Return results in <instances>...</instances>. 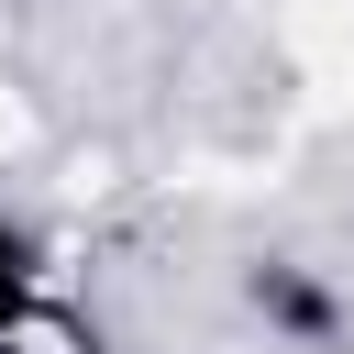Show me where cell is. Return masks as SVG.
I'll return each instance as SVG.
<instances>
[{"mask_svg":"<svg viewBox=\"0 0 354 354\" xmlns=\"http://www.w3.org/2000/svg\"><path fill=\"white\" fill-rule=\"evenodd\" d=\"M33 310H44V243L22 210H0V343H22Z\"/></svg>","mask_w":354,"mask_h":354,"instance_id":"1","label":"cell"},{"mask_svg":"<svg viewBox=\"0 0 354 354\" xmlns=\"http://www.w3.org/2000/svg\"><path fill=\"white\" fill-rule=\"evenodd\" d=\"M254 310H266V321H288L299 343H332V299H321L299 266H254Z\"/></svg>","mask_w":354,"mask_h":354,"instance_id":"2","label":"cell"}]
</instances>
